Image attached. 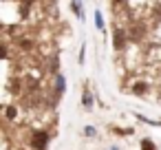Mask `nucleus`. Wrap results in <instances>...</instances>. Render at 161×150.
I'll use <instances>...</instances> for the list:
<instances>
[{"label": "nucleus", "instance_id": "39448f33", "mask_svg": "<svg viewBox=\"0 0 161 150\" xmlns=\"http://www.w3.org/2000/svg\"><path fill=\"white\" fill-rule=\"evenodd\" d=\"M5 115H7V119H16V117H18V110H16V106H7Z\"/></svg>", "mask_w": 161, "mask_h": 150}, {"label": "nucleus", "instance_id": "423d86ee", "mask_svg": "<svg viewBox=\"0 0 161 150\" xmlns=\"http://www.w3.org/2000/svg\"><path fill=\"white\" fill-rule=\"evenodd\" d=\"M82 102H84V106H86V108H91V106H93V97H91V93H88V91H84Z\"/></svg>", "mask_w": 161, "mask_h": 150}, {"label": "nucleus", "instance_id": "0eeeda50", "mask_svg": "<svg viewBox=\"0 0 161 150\" xmlns=\"http://www.w3.org/2000/svg\"><path fill=\"white\" fill-rule=\"evenodd\" d=\"M146 88H148V86H146V84L141 82V84H135V86H132V93H137V95H141V93H146Z\"/></svg>", "mask_w": 161, "mask_h": 150}, {"label": "nucleus", "instance_id": "1a4fd4ad", "mask_svg": "<svg viewBox=\"0 0 161 150\" xmlns=\"http://www.w3.org/2000/svg\"><path fill=\"white\" fill-rule=\"evenodd\" d=\"M141 148H143V150H154V146H152V141H150V139L141 141Z\"/></svg>", "mask_w": 161, "mask_h": 150}, {"label": "nucleus", "instance_id": "7ed1b4c3", "mask_svg": "<svg viewBox=\"0 0 161 150\" xmlns=\"http://www.w3.org/2000/svg\"><path fill=\"white\" fill-rule=\"evenodd\" d=\"M126 38H128V36H126L124 31H117V33H115V49H117V51H121V49L126 47Z\"/></svg>", "mask_w": 161, "mask_h": 150}, {"label": "nucleus", "instance_id": "6e6552de", "mask_svg": "<svg viewBox=\"0 0 161 150\" xmlns=\"http://www.w3.org/2000/svg\"><path fill=\"white\" fill-rule=\"evenodd\" d=\"M95 25H97L99 29L104 27V20H102V14H99V11H95Z\"/></svg>", "mask_w": 161, "mask_h": 150}, {"label": "nucleus", "instance_id": "f257e3e1", "mask_svg": "<svg viewBox=\"0 0 161 150\" xmlns=\"http://www.w3.org/2000/svg\"><path fill=\"white\" fill-rule=\"evenodd\" d=\"M47 143H49V135H47V132H42V130H38V132L31 137V146H33L36 150H44V148H47Z\"/></svg>", "mask_w": 161, "mask_h": 150}, {"label": "nucleus", "instance_id": "f03ea898", "mask_svg": "<svg viewBox=\"0 0 161 150\" xmlns=\"http://www.w3.org/2000/svg\"><path fill=\"white\" fill-rule=\"evenodd\" d=\"M16 44L22 49V51H31L36 44H33V40L31 38H27V36H20V38H16Z\"/></svg>", "mask_w": 161, "mask_h": 150}, {"label": "nucleus", "instance_id": "20e7f679", "mask_svg": "<svg viewBox=\"0 0 161 150\" xmlns=\"http://www.w3.org/2000/svg\"><path fill=\"white\" fill-rule=\"evenodd\" d=\"M66 91V82L62 73H55V93H64Z\"/></svg>", "mask_w": 161, "mask_h": 150}]
</instances>
